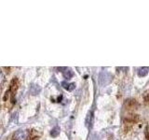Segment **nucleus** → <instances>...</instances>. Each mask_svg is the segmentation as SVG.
I'll list each match as a JSON object with an SVG mask.
<instances>
[{"label": "nucleus", "mask_w": 149, "mask_h": 140, "mask_svg": "<svg viewBox=\"0 0 149 140\" xmlns=\"http://www.w3.org/2000/svg\"><path fill=\"white\" fill-rule=\"evenodd\" d=\"M112 75L108 72H101L99 76V81L101 85H107L112 81Z\"/></svg>", "instance_id": "2"}, {"label": "nucleus", "mask_w": 149, "mask_h": 140, "mask_svg": "<svg viewBox=\"0 0 149 140\" xmlns=\"http://www.w3.org/2000/svg\"><path fill=\"white\" fill-rule=\"evenodd\" d=\"M30 134L29 130H18L17 132L14 133L13 136H12V140H25L28 135Z\"/></svg>", "instance_id": "1"}, {"label": "nucleus", "mask_w": 149, "mask_h": 140, "mask_svg": "<svg viewBox=\"0 0 149 140\" xmlns=\"http://www.w3.org/2000/svg\"><path fill=\"white\" fill-rule=\"evenodd\" d=\"M63 75L64 78L70 79V78H73V76H74V72L72 71V70L65 68V69H64V71H63Z\"/></svg>", "instance_id": "7"}, {"label": "nucleus", "mask_w": 149, "mask_h": 140, "mask_svg": "<svg viewBox=\"0 0 149 140\" xmlns=\"http://www.w3.org/2000/svg\"><path fill=\"white\" fill-rule=\"evenodd\" d=\"M148 70L149 69H148L147 66H143V67L139 68V70H138V76L139 77H146V76H147Z\"/></svg>", "instance_id": "8"}, {"label": "nucleus", "mask_w": 149, "mask_h": 140, "mask_svg": "<svg viewBox=\"0 0 149 140\" xmlns=\"http://www.w3.org/2000/svg\"><path fill=\"white\" fill-rule=\"evenodd\" d=\"M92 123H93V113H92V111H90L88 113L87 118H86V125H87V127L91 128Z\"/></svg>", "instance_id": "5"}, {"label": "nucleus", "mask_w": 149, "mask_h": 140, "mask_svg": "<svg viewBox=\"0 0 149 140\" xmlns=\"http://www.w3.org/2000/svg\"><path fill=\"white\" fill-rule=\"evenodd\" d=\"M62 86L65 89V90H67L69 92H72L74 90V88H76V84L74 83H67L66 81H63Z\"/></svg>", "instance_id": "6"}, {"label": "nucleus", "mask_w": 149, "mask_h": 140, "mask_svg": "<svg viewBox=\"0 0 149 140\" xmlns=\"http://www.w3.org/2000/svg\"><path fill=\"white\" fill-rule=\"evenodd\" d=\"M60 132H61V130L59 127H55L53 128L52 130H51V132H50V135L52 137H57L58 135L60 134Z\"/></svg>", "instance_id": "9"}, {"label": "nucleus", "mask_w": 149, "mask_h": 140, "mask_svg": "<svg viewBox=\"0 0 149 140\" xmlns=\"http://www.w3.org/2000/svg\"><path fill=\"white\" fill-rule=\"evenodd\" d=\"M41 92V87L36 84H32L30 86V93L32 95H36Z\"/></svg>", "instance_id": "3"}, {"label": "nucleus", "mask_w": 149, "mask_h": 140, "mask_svg": "<svg viewBox=\"0 0 149 140\" xmlns=\"http://www.w3.org/2000/svg\"><path fill=\"white\" fill-rule=\"evenodd\" d=\"M19 88V81L17 78H13L11 80V83H10V90L9 92H11L12 93L16 92V91L18 90Z\"/></svg>", "instance_id": "4"}]
</instances>
